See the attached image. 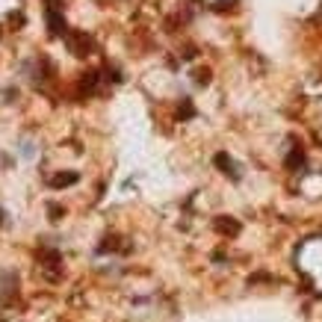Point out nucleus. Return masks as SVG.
I'll list each match as a JSON object with an SVG mask.
<instances>
[{
	"label": "nucleus",
	"instance_id": "obj_1",
	"mask_svg": "<svg viewBox=\"0 0 322 322\" xmlns=\"http://www.w3.org/2000/svg\"><path fill=\"white\" fill-rule=\"evenodd\" d=\"M74 181H77V174H74V171H65V174L53 177L51 184H53V186H68V184H74Z\"/></svg>",
	"mask_w": 322,
	"mask_h": 322
},
{
	"label": "nucleus",
	"instance_id": "obj_2",
	"mask_svg": "<svg viewBox=\"0 0 322 322\" xmlns=\"http://www.w3.org/2000/svg\"><path fill=\"white\" fill-rule=\"evenodd\" d=\"M219 222H222V225H219L222 231H228V234H234V231H237V225H231V219H219Z\"/></svg>",
	"mask_w": 322,
	"mask_h": 322
}]
</instances>
